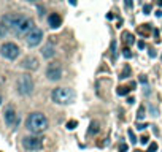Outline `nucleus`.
Listing matches in <instances>:
<instances>
[{"instance_id":"a211bd4d","label":"nucleus","mask_w":162,"mask_h":152,"mask_svg":"<svg viewBox=\"0 0 162 152\" xmlns=\"http://www.w3.org/2000/svg\"><path fill=\"white\" fill-rule=\"evenodd\" d=\"M8 33H10V30H8V27H7V25H5V24H2V22H0V37H2V38H3V37H7Z\"/></svg>"},{"instance_id":"0eeeda50","label":"nucleus","mask_w":162,"mask_h":152,"mask_svg":"<svg viewBox=\"0 0 162 152\" xmlns=\"http://www.w3.org/2000/svg\"><path fill=\"white\" fill-rule=\"evenodd\" d=\"M41 40H43V30L38 29V27H34V29L26 35V43H27V46H30V48L38 46V44L41 43Z\"/></svg>"},{"instance_id":"473e14b6","label":"nucleus","mask_w":162,"mask_h":152,"mask_svg":"<svg viewBox=\"0 0 162 152\" xmlns=\"http://www.w3.org/2000/svg\"><path fill=\"white\" fill-rule=\"evenodd\" d=\"M70 2V5H76V0H68Z\"/></svg>"},{"instance_id":"a878e982","label":"nucleus","mask_w":162,"mask_h":152,"mask_svg":"<svg viewBox=\"0 0 162 152\" xmlns=\"http://www.w3.org/2000/svg\"><path fill=\"white\" fill-rule=\"evenodd\" d=\"M140 141H142V144H148V141H149V138H148L146 135H143V136L140 138Z\"/></svg>"},{"instance_id":"2eb2a0df","label":"nucleus","mask_w":162,"mask_h":152,"mask_svg":"<svg viewBox=\"0 0 162 152\" xmlns=\"http://www.w3.org/2000/svg\"><path fill=\"white\" fill-rule=\"evenodd\" d=\"M100 132V124H99V120H92L91 124H89V129H87V135H97Z\"/></svg>"},{"instance_id":"dca6fc26","label":"nucleus","mask_w":162,"mask_h":152,"mask_svg":"<svg viewBox=\"0 0 162 152\" xmlns=\"http://www.w3.org/2000/svg\"><path fill=\"white\" fill-rule=\"evenodd\" d=\"M123 41H124V44H127V46H130V44H133L135 43V40H133V35L130 33V32H123Z\"/></svg>"},{"instance_id":"1a4fd4ad","label":"nucleus","mask_w":162,"mask_h":152,"mask_svg":"<svg viewBox=\"0 0 162 152\" xmlns=\"http://www.w3.org/2000/svg\"><path fill=\"white\" fill-rule=\"evenodd\" d=\"M21 18H22V14L10 13V14H5V16L2 18V24H5V25H7L10 32H13V30H14V27L18 25V22L21 21Z\"/></svg>"},{"instance_id":"2f4dec72","label":"nucleus","mask_w":162,"mask_h":152,"mask_svg":"<svg viewBox=\"0 0 162 152\" xmlns=\"http://www.w3.org/2000/svg\"><path fill=\"white\" fill-rule=\"evenodd\" d=\"M127 101H129V103L132 105V103H133V101H135V100H133V97H129V98H127Z\"/></svg>"},{"instance_id":"ddd939ff","label":"nucleus","mask_w":162,"mask_h":152,"mask_svg":"<svg viewBox=\"0 0 162 152\" xmlns=\"http://www.w3.org/2000/svg\"><path fill=\"white\" fill-rule=\"evenodd\" d=\"M41 54H43L44 59H51V57H54V54H56V53H54V46L50 44V43L44 44L43 49H41Z\"/></svg>"},{"instance_id":"c756f323","label":"nucleus","mask_w":162,"mask_h":152,"mask_svg":"<svg viewBox=\"0 0 162 152\" xmlns=\"http://www.w3.org/2000/svg\"><path fill=\"white\" fill-rule=\"evenodd\" d=\"M140 81H142L143 84H146V83H148V78H146V76H140Z\"/></svg>"},{"instance_id":"bb28decb","label":"nucleus","mask_w":162,"mask_h":152,"mask_svg":"<svg viewBox=\"0 0 162 152\" xmlns=\"http://www.w3.org/2000/svg\"><path fill=\"white\" fill-rule=\"evenodd\" d=\"M146 127H148L146 124H137V129L138 130H143V129H146Z\"/></svg>"},{"instance_id":"f03ea898","label":"nucleus","mask_w":162,"mask_h":152,"mask_svg":"<svg viewBox=\"0 0 162 152\" xmlns=\"http://www.w3.org/2000/svg\"><path fill=\"white\" fill-rule=\"evenodd\" d=\"M51 98L57 105H70L75 101V92L70 87H57L53 90Z\"/></svg>"},{"instance_id":"5701e85b","label":"nucleus","mask_w":162,"mask_h":152,"mask_svg":"<svg viewBox=\"0 0 162 152\" xmlns=\"http://www.w3.org/2000/svg\"><path fill=\"white\" fill-rule=\"evenodd\" d=\"M129 73H130V67L127 65V67H126V68L123 70V73H121V76H119V78H121V79H123V78H126V76H127Z\"/></svg>"},{"instance_id":"f3484780","label":"nucleus","mask_w":162,"mask_h":152,"mask_svg":"<svg viewBox=\"0 0 162 152\" xmlns=\"http://www.w3.org/2000/svg\"><path fill=\"white\" fill-rule=\"evenodd\" d=\"M130 90H132V87H130V86H129V87H124V86H119V87L116 89V94L123 97V95H127V94H129Z\"/></svg>"},{"instance_id":"7ed1b4c3","label":"nucleus","mask_w":162,"mask_h":152,"mask_svg":"<svg viewBox=\"0 0 162 152\" xmlns=\"http://www.w3.org/2000/svg\"><path fill=\"white\" fill-rule=\"evenodd\" d=\"M35 89V84H34V79L32 76L29 74H21L18 81H16V90L19 95H30Z\"/></svg>"},{"instance_id":"cd10ccee","label":"nucleus","mask_w":162,"mask_h":152,"mask_svg":"<svg viewBox=\"0 0 162 152\" xmlns=\"http://www.w3.org/2000/svg\"><path fill=\"white\" fill-rule=\"evenodd\" d=\"M149 10H151V7H149V5H145V8H143L145 14H149Z\"/></svg>"},{"instance_id":"c85d7f7f","label":"nucleus","mask_w":162,"mask_h":152,"mask_svg":"<svg viewBox=\"0 0 162 152\" xmlns=\"http://www.w3.org/2000/svg\"><path fill=\"white\" fill-rule=\"evenodd\" d=\"M148 54H149V57H156V56H157V53H156V51H154V49H151V51H149V53H148Z\"/></svg>"},{"instance_id":"7c9ffc66","label":"nucleus","mask_w":162,"mask_h":152,"mask_svg":"<svg viewBox=\"0 0 162 152\" xmlns=\"http://www.w3.org/2000/svg\"><path fill=\"white\" fill-rule=\"evenodd\" d=\"M138 48L143 49V48H145V43H143V41H138Z\"/></svg>"},{"instance_id":"412c9836","label":"nucleus","mask_w":162,"mask_h":152,"mask_svg":"<svg viewBox=\"0 0 162 152\" xmlns=\"http://www.w3.org/2000/svg\"><path fill=\"white\" fill-rule=\"evenodd\" d=\"M76 125H78L76 120H68V122H67V129H68V130H73V129H76Z\"/></svg>"},{"instance_id":"4be33fe9","label":"nucleus","mask_w":162,"mask_h":152,"mask_svg":"<svg viewBox=\"0 0 162 152\" xmlns=\"http://www.w3.org/2000/svg\"><path fill=\"white\" fill-rule=\"evenodd\" d=\"M123 56H124L126 59H132V53H130V49H129V48H126V46H124V49H123Z\"/></svg>"},{"instance_id":"9b49d317","label":"nucleus","mask_w":162,"mask_h":152,"mask_svg":"<svg viewBox=\"0 0 162 152\" xmlns=\"http://www.w3.org/2000/svg\"><path fill=\"white\" fill-rule=\"evenodd\" d=\"M38 65H40V63H38L37 57H34V56H27V57L22 59V62H21V67H22V68L30 70V71L37 70V68H38Z\"/></svg>"},{"instance_id":"b1692460","label":"nucleus","mask_w":162,"mask_h":152,"mask_svg":"<svg viewBox=\"0 0 162 152\" xmlns=\"http://www.w3.org/2000/svg\"><path fill=\"white\" fill-rule=\"evenodd\" d=\"M157 150V144L156 143H151L149 146H148V152H156Z\"/></svg>"},{"instance_id":"6e6552de","label":"nucleus","mask_w":162,"mask_h":152,"mask_svg":"<svg viewBox=\"0 0 162 152\" xmlns=\"http://www.w3.org/2000/svg\"><path fill=\"white\" fill-rule=\"evenodd\" d=\"M46 78L50 81H59L62 78V67L59 62H53L46 68Z\"/></svg>"},{"instance_id":"aec40b11","label":"nucleus","mask_w":162,"mask_h":152,"mask_svg":"<svg viewBox=\"0 0 162 152\" xmlns=\"http://www.w3.org/2000/svg\"><path fill=\"white\" fill-rule=\"evenodd\" d=\"M127 135H129V138H130V143L132 144H137V136H135V133H133V130H127Z\"/></svg>"},{"instance_id":"9d476101","label":"nucleus","mask_w":162,"mask_h":152,"mask_svg":"<svg viewBox=\"0 0 162 152\" xmlns=\"http://www.w3.org/2000/svg\"><path fill=\"white\" fill-rule=\"evenodd\" d=\"M3 117H5V124H7L8 127H14V125L19 122L18 114H16V111H14V108H13V106H7V108H5Z\"/></svg>"},{"instance_id":"6ab92c4d","label":"nucleus","mask_w":162,"mask_h":152,"mask_svg":"<svg viewBox=\"0 0 162 152\" xmlns=\"http://www.w3.org/2000/svg\"><path fill=\"white\" fill-rule=\"evenodd\" d=\"M145 106H140L138 108V111H137V120H143L145 119Z\"/></svg>"},{"instance_id":"72a5a7b5","label":"nucleus","mask_w":162,"mask_h":152,"mask_svg":"<svg viewBox=\"0 0 162 152\" xmlns=\"http://www.w3.org/2000/svg\"><path fill=\"white\" fill-rule=\"evenodd\" d=\"M0 106H2V97H0Z\"/></svg>"},{"instance_id":"f8f14e48","label":"nucleus","mask_w":162,"mask_h":152,"mask_svg":"<svg viewBox=\"0 0 162 152\" xmlns=\"http://www.w3.org/2000/svg\"><path fill=\"white\" fill-rule=\"evenodd\" d=\"M48 22H50V27H53V29H57V27H60L62 19H60V16H59L57 13H53V14H50V18H48Z\"/></svg>"},{"instance_id":"20e7f679","label":"nucleus","mask_w":162,"mask_h":152,"mask_svg":"<svg viewBox=\"0 0 162 152\" xmlns=\"http://www.w3.org/2000/svg\"><path fill=\"white\" fill-rule=\"evenodd\" d=\"M32 29H34V21H32L30 18L22 16L21 21L18 22V25L14 27L13 33H14V35H27Z\"/></svg>"},{"instance_id":"39448f33","label":"nucleus","mask_w":162,"mask_h":152,"mask_svg":"<svg viewBox=\"0 0 162 152\" xmlns=\"http://www.w3.org/2000/svg\"><path fill=\"white\" fill-rule=\"evenodd\" d=\"M0 54H2L5 59H8V60H14L19 56V48H18V44H14L11 41L3 43L2 48H0Z\"/></svg>"},{"instance_id":"f257e3e1","label":"nucleus","mask_w":162,"mask_h":152,"mask_svg":"<svg viewBox=\"0 0 162 152\" xmlns=\"http://www.w3.org/2000/svg\"><path fill=\"white\" fill-rule=\"evenodd\" d=\"M48 125H50L48 117H46L43 113H32V114H29V117L26 120V127L35 135L44 132L48 129Z\"/></svg>"},{"instance_id":"4468645a","label":"nucleus","mask_w":162,"mask_h":152,"mask_svg":"<svg viewBox=\"0 0 162 152\" xmlns=\"http://www.w3.org/2000/svg\"><path fill=\"white\" fill-rule=\"evenodd\" d=\"M138 35H142L143 38L149 37L151 35V25L149 24H143V25H138V29H137Z\"/></svg>"},{"instance_id":"423d86ee","label":"nucleus","mask_w":162,"mask_h":152,"mask_svg":"<svg viewBox=\"0 0 162 152\" xmlns=\"http://www.w3.org/2000/svg\"><path fill=\"white\" fill-rule=\"evenodd\" d=\"M22 146L27 150H40L43 147V138L34 135V136H24L22 138Z\"/></svg>"},{"instance_id":"393cba45","label":"nucleus","mask_w":162,"mask_h":152,"mask_svg":"<svg viewBox=\"0 0 162 152\" xmlns=\"http://www.w3.org/2000/svg\"><path fill=\"white\" fill-rule=\"evenodd\" d=\"M127 149H129V147H127V144H124V143H123V144H119V152H127Z\"/></svg>"},{"instance_id":"f704fd0d","label":"nucleus","mask_w":162,"mask_h":152,"mask_svg":"<svg viewBox=\"0 0 162 152\" xmlns=\"http://www.w3.org/2000/svg\"><path fill=\"white\" fill-rule=\"evenodd\" d=\"M27 2H37V0H27Z\"/></svg>"}]
</instances>
